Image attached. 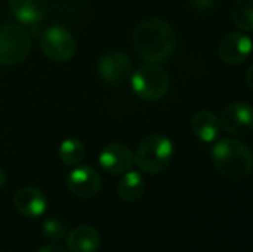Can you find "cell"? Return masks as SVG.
<instances>
[{"mask_svg": "<svg viewBox=\"0 0 253 252\" xmlns=\"http://www.w3.org/2000/svg\"><path fill=\"white\" fill-rule=\"evenodd\" d=\"M175 28L162 18H150L139 22L133 31V48L147 62H163L176 48Z\"/></svg>", "mask_w": 253, "mask_h": 252, "instance_id": "cell-1", "label": "cell"}, {"mask_svg": "<svg viewBox=\"0 0 253 252\" xmlns=\"http://www.w3.org/2000/svg\"><path fill=\"white\" fill-rule=\"evenodd\" d=\"M212 159L219 175L231 181H242L252 171L251 149L234 138L216 141L212 147Z\"/></svg>", "mask_w": 253, "mask_h": 252, "instance_id": "cell-2", "label": "cell"}, {"mask_svg": "<svg viewBox=\"0 0 253 252\" xmlns=\"http://www.w3.org/2000/svg\"><path fill=\"white\" fill-rule=\"evenodd\" d=\"M135 163L136 166L150 175L165 172L173 159V143L162 134L147 135L138 146Z\"/></svg>", "mask_w": 253, "mask_h": 252, "instance_id": "cell-3", "label": "cell"}, {"mask_svg": "<svg viewBox=\"0 0 253 252\" xmlns=\"http://www.w3.org/2000/svg\"><path fill=\"white\" fill-rule=\"evenodd\" d=\"M132 91L145 101L162 100L170 86V77L168 71L157 62H147L139 67L130 79Z\"/></svg>", "mask_w": 253, "mask_h": 252, "instance_id": "cell-4", "label": "cell"}, {"mask_svg": "<svg viewBox=\"0 0 253 252\" xmlns=\"http://www.w3.org/2000/svg\"><path fill=\"white\" fill-rule=\"evenodd\" d=\"M31 50V36L16 24L0 27V65H16L22 62Z\"/></svg>", "mask_w": 253, "mask_h": 252, "instance_id": "cell-5", "label": "cell"}, {"mask_svg": "<svg viewBox=\"0 0 253 252\" xmlns=\"http://www.w3.org/2000/svg\"><path fill=\"white\" fill-rule=\"evenodd\" d=\"M40 48L43 53L53 62L70 61L77 49L73 34L62 25L47 27L40 36Z\"/></svg>", "mask_w": 253, "mask_h": 252, "instance_id": "cell-6", "label": "cell"}, {"mask_svg": "<svg viewBox=\"0 0 253 252\" xmlns=\"http://www.w3.org/2000/svg\"><path fill=\"white\" fill-rule=\"evenodd\" d=\"M98 76L111 86L122 85L132 73V61L122 50H108L98 61Z\"/></svg>", "mask_w": 253, "mask_h": 252, "instance_id": "cell-7", "label": "cell"}, {"mask_svg": "<svg viewBox=\"0 0 253 252\" xmlns=\"http://www.w3.org/2000/svg\"><path fill=\"white\" fill-rule=\"evenodd\" d=\"M67 187L79 199H92L101 192L102 178L95 168L79 166L68 174Z\"/></svg>", "mask_w": 253, "mask_h": 252, "instance_id": "cell-8", "label": "cell"}, {"mask_svg": "<svg viewBox=\"0 0 253 252\" xmlns=\"http://www.w3.org/2000/svg\"><path fill=\"white\" fill-rule=\"evenodd\" d=\"M219 125L231 135H248L253 128L252 105L245 101L230 104L227 108H224Z\"/></svg>", "mask_w": 253, "mask_h": 252, "instance_id": "cell-9", "label": "cell"}, {"mask_svg": "<svg viewBox=\"0 0 253 252\" xmlns=\"http://www.w3.org/2000/svg\"><path fill=\"white\" fill-rule=\"evenodd\" d=\"M98 162L105 172L111 175H122L132 168L135 163V156L126 144L111 143L101 150Z\"/></svg>", "mask_w": 253, "mask_h": 252, "instance_id": "cell-10", "label": "cell"}, {"mask_svg": "<svg viewBox=\"0 0 253 252\" xmlns=\"http://www.w3.org/2000/svg\"><path fill=\"white\" fill-rule=\"evenodd\" d=\"M252 52L251 37L245 33H228L218 43L219 58L230 65L245 62Z\"/></svg>", "mask_w": 253, "mask_h": 252, "instance_id": "cell-11", "label": "cell"}, {"mask_svg": "<svg viewBox=\"0 0 253 252\" xmlns=\"http://www.w3.org/2000/svg\"><path fill=\"white\" fill-rule=\"evenodd\" d=\"M13 206L21 215L28 218H36L44 214L47 208V201L42 190L31 186H25L15 192Z\"/></svg>", "mask_w": 253, "mask_h": 252, "instance_id": "cell-12", "label": "cell"}, {"mask_svg": "<svg viewBox=\"0 0 253 252\" xmlns=\"http://www.w3.org/2000/svg\"><path fill=\"white\" fill-rule=\"evenodd\" d=\"M10 10L22 25L36 28L46 13V0H9Z\"/></svg>", "mask_w": 253, "mask_h": 252, "instance_id": "cell-13", "label": "cell"}, {"mask_svg": "<svg viewBox=\"0 0 253 252\" xmlns=\"http://www.w3.org/2000/svg\"><path fill=\"white\" fill-rule=\"evenodd\" d=\"M101 247V236L92 226H79L67 233V250L70 252H96Z\"/></svg>", "mask_w": 253, "mask_h": 252, "instance_id": "cell-14", "label": "cell"}, {"mask_svg": "<svg viewBox=\"0 0 253 252\" xmlns=\"http://www.w3.org/2000/svg\"><path fill=\"white\" fill-rule=\"evenodd\" d=\"M191 131L200 141L206 144L215 143L221 131L219 119L209 110H200L191 119Z\"/></svg>", "mask_w": 253, "mask_h": 252, "instance_id": "cell-15", "label": "cell"}, {"mask_svg": "<svg viewBox=\"0 0 253 252\" xmlns=\"http://www.w3.org/2000/svg\"><path fill=\"white\" fill-rule=\"evenodd\" d=\"M117 192H119V196L127 203L139 202L145 193V181L139 172L129 169L127 172H125V175L119 181Z\"/></svg>", "mask_w": 253, "mask_h": 252, "instance_id": "cell-16", "label": "cell"}, {"mask_svg": "<svg viewBox=\"0 0 253 252\" xmlns=\"http://www.w3.org/2000/svg\"><path fill=\"white\" fill-rule=\"evenodd\" d=\"M86 154V147L80 140L76 138H67L61 143L58 149V156L61 162L67 166H76L79 165Z\"/></svg>", "mask_w": 253, "mask_h": 252, "instance_id": "cell-17", "label": "cell"}, {"mask_svg": "<svg viewBox=\"0 0 253 252\" xmlns=\"http://www.w3.org/2000/svg\"><path fill=\"white\" fill-rule=\"evenodd\" d=\"M231 16L234 24L243 31L253 30V0H237L233 4Z\"/></svg>", "mask_w": 253, "mask_h": 252, "instance_id": "cell-18", "label": "cell"}, {"mask_svg": "<svg viewBox=\"0 0 253 252\" xmlns=\"http://www.w3.org/2000/svg\"><path fill=\"white\" fill-rule=\"evenodd\" d=\"M42 230H43V233H44V236L47 238V239H50V241H61V239H64V236H67V229H65V226L59 221V220H56V218H49V220H46L44 223H43V226H42Z\"/></svg>", "mask_w": 253, "mask_h": 252, "instance_id": "cell-19", "label": "cell"}, {"mask_svg": "<svg viewBox=\"0 0 253 252\" xmlns=\"http://www.w3.org/2000/svg\"><path fill=\"white\" fill-rule=\"evenodd\" d=\"M37 252H65V250L62 247L56 245V244H49V245L42 247Z\"/></svg>", "mask_w": 253, "mask_h": 252, "instance_id": "cell-20", "label": "cell"}, {"mask_svg": "<svg viewBox=\"0 0 253 252\" xmlns=\"http://www.w3.org/2000/svg\"><path fill=\"white\" fill-rule=\"evenodd\" d=\"M252 71H253V67L251 65L248 70H246V80H248V86H249V89H252Z\"/></svg>", "mask_w": 253, "mask_h": 252, "instance_id": "cell-21", "label": "cell"}, {"mask_svg": "<svg viewBox=\"0 0 253 252\" xmlns=\"http://www.w3.org/2000/svg\"><path fill=\"white\" fill-rule=\"evenodd\" d=\"M6 181H7V175H6V172L0 168V189L6 184Z\"/></svg>", "mask_w": 253, "mask_h": 252, "instance_id": "cell-22", "label": "cell"}]
</instances>
